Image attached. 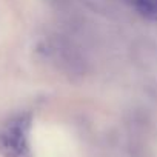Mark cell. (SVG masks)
<instances>
[{
    "label": "cell",
    "mask_w": 157,
    "mask_h": 157,
    "mask_svg": "<svg viewBox=\"0 0 157 157\" xmlns=\"http://www.w3.org/2000/svg\"><path fill=\"white\" fill-rule=\"evenodd\" d=\"M29 126L26 114H17L0 126V154L3 157H29Z\"/></svg>",
    "instance_id": "obj_1"
},
{
    "label": "cell",
    "mask_w": 157,
    "mask_h": 157,
    "mask_svg": "<svg viewBox=\"0 0 157 157\" xmlns=\"http://www.w3.org/2000/svg\"><path fill=\"white\" fill-rule=\"evenodd\" d=\"M136 10L148 20H157V0H132Z\"/></svg>",
    "instance_id": "obj_2"
}]
</instances>
